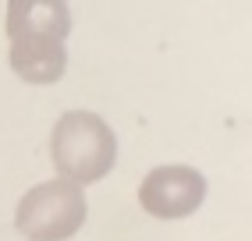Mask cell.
<instances>
[{
  "label": "cell",
  "instance_id": "6da1fadb",
  "mask_svg": "<svg viewBox=\"0 0 252 241\" xmlns=\"http://www.w3.org/2000/svg\"><path fill=\"white\" fill-rule=\"evenodd\" d=\"M71 11L68 0H11L7 4V60L18 78L50 85L68 67Z\"/></svg>",
  "mask_w": 252,
  "mask_h": 241
},
{
  "label": "cell",
  "instance_id": "7a4b0ae2",
  "mask_svg": "<svg viewBox=\"0 0 252 241\" xmlns=\"http://www.w3.org/2000/svg\"><path fill=\"white\" fill-rule=\"evenodd\" d=\"M50 156H54L57 178L75 184H96L110 174L117 160V135L93 110H71L57 120L50 135Z\"/></svg>",
  "mask_w": 252,
  "mask_h": 241
},
{
  "label": "cell",
  "instance_id": "3957f363",
  "mask_svg": "<svg viewBox=\"0 0 252 241\" xmlns=\"http://www.w3.org/2000/svg\"><path fill=\"white\" fill-rule=\"evenodd\" d=\"M86 223V192L75 181L54 178L29 188L14 213V227L29 241H68Z\"/></svg>",
  "mask_w": 252,
  "mask_h": 241
},
{
  "label": "cell",
  "instance_id": "277c9868",
  "mask_svg": "<svg viewBox=\"0 0 252 241\" xmlns=\"http://www.w3.org/2000/svg\"><path fill=\"white\" fill-rule=\"evenodd\" d=\"M203 199H206V178L185 163L157 167L139 184L142 210L157 220H185L203 206Z\"/></svg>",
  "mask_w": 252,
  "mask_h": 241
}]
</instances>
